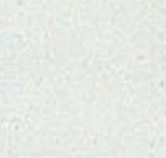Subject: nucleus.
Instances as JSON below:
<instances>
[]
</instances>
